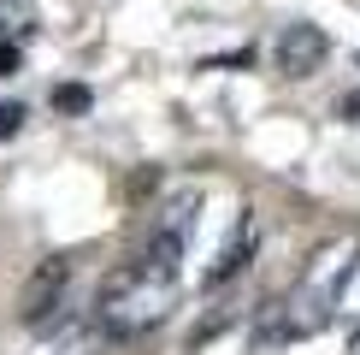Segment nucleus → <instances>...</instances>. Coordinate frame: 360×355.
I'll list each match as a JSON object with an SVG mask.
<instances>
[{
    "instance_id": "1",
    "label": "nucleus",
    "mask_w": 360,
    "mask_h": 355,
    "mask_svg": "<svg viewBox=\"0 0 360 355\" xmlns=\"http://www.w3.org/2000/svg\"><path fill=\"white\" fill-rule=\"evenodd\" d=\"M177 296H184V273L177 255L166 249H142L136 261L112 266L95 290V325L101 337H148L154 325H166L177 314Z\"/></svg>"
},
{
    "instance_id": "2",
    "label": "nucleus",
    "mask_w": 360,
    "mask_h": 355,
    "mask_svg": "<svg viewBox=\"0 0 360 355\" xmlns=\"http://www.w3.org/2000/svg\"><path fill=\"white\" fill-rule=\"evenodd\" d=\"M354 249H360L354 237H337V243L313 249L302 278H295L278 302H266L260 332H254V349H283V344H295V337L325 332V325H331V308H337V285H342V273H349Z\"/></svg>"
},
{
    "instance_id": "3",
    "label": "nucleus",
    "mask_w": 360,
    "mask_h": 355,
    "mask_svg": "<svg viewBox=\"0 0 360 355\" xmlns=\"http://www.w3.org/2000/svg\"><path fill=\"white\" fill-rule=\"evenodd\" d=\"M65 290H71V261L65 255L36 261V273L24 278V296H18V320L30 332H48L59 320V308H65Z\"/></svg>"
},
{
    "instance_id": "4",
    "label": "nucleus",
    "mask_w": 360,
    "mask_h": 355,
    "mask_svg": "<svg viewBox=\"0 0 360 355\" xmlns=\"http://www.w3.org/2000/svg\"><path fill=\"white\" fill-rule=\"evenodd\" d=\"M325 54H331V36L319 24H283L272 42V59H278L283 77H313L325 66Z\"/></svg>"
},
{
    "instance_id": "5",
    "label": "nucleus",
    "mask_w": 360,
    "mask_h": 355,
    "mask_svg": "<svg viewBox=\"0 0 360 355\" xmlns=\"http://www.w3.org/2000/svg\"><path fill=\"white\" fill-rule=\"evenodd\" d=\"M195 219H201V196H195V189H184L177 201H166V207H160L148 249H166V255H177V261H184V249H189V237H195Z\"/></svg>"
},
{
    "instance_id": "6",
    "label": "nucleus",
    "mask_w": 360,
    "mask_h": 355,
    "mask_svg": "<svg viewBox=\"0 0 360 355\" xmlns=\"http://www.w3.org/2000/svg\"><path fill=\"white\" fill-rule=\"evenodd\" d=\"M254 243H260V225H254V213H243V219H236V243H231V249H219V261L207 266V290H219L224 278L243 273L248 255H254Z\"/></svg>"
},
{
    "instance_id": "7",
    "label": "nucleus",
    "mask_w": 360,
    "mask_h": 355,
    "mask_svg": "<svg viewBox=\"0 0 360 355\" xmlns=\"http://www.w3.org/2000/svg\"><path fill=\"white\" fill-rule=\"evenodd\" d=\"M36 355H101V325H77V320L59 325V320H53Z\"/></svg>"
},
{
    "instance_id": "8",
    "label": "nucleus",
    "mask_w": 360,
    "mask_h": 355,
    "mask_svg": "<svg viewBox=\"0 0 360 355\" xmlns=\"http://www.w3.org/2000/svg\"><path fill=\"white\" fill-rule=\"evenodd\" d=\"M36 24H41L36 0H0V42H24V36H36Z\"/></svg>"
},
{
    "instance_id": "9",
    "label": "nucleus",
    "mask_w": 360,
    "mask_h": 355,
    "mask_svg": "<svg viewBox=\"0 0 360 355\" xmlns=\"http://www.w3.org/2000/svg\"><path fill=\"white\" fill-rule=\"evenodd\" d=\"M331 320H349V325H360V249H354L349 273H342V285H337V308H331Z\"/></svg>"
},
{
    "instance_id": "10",
    "label": "nucleus",
    "mask_w": 360,
    "mask_h": 355,
    "mask_svg": "<svg viewBox=\"0 0 360 355\" xmlns=\"http://www.w3.org/2000/svg\"><path fill=\"white\" fill-rule=\"evenodd\" d=\"M89 101H95V95H89L83 83H59V89H53V107H59V113H89Z\"/></svg>"
},
{
    "instance_id": "11",
    "label": "nucleus",
    "mask_w": 360,
    "mask_h": 355,
    "mask_svg": "<svg viewBox=\"0 0 360 355\" xmlns=\"http://www.w3.org/2000/svg\"><path fill=\"white\" fill-rule=\"evenodd\" d=\"M24 107H18V101H0V142H6V137H18V130H24Z\"/></svg>"
},
{
    "instance_id": "12",
    "label": "nucleus",
    "mask_w": 360,
    "mask_h": 355,
    "mask_svg": "<svg viewBox=\"0 0 360 355\" xmlns=\"http://www.w3.org/2000/svg\"><path fill=\"white\" fill-rule=\"evenodd\" d=\"M24 66V42H0V77H18Z\"/></svg>"
},
{
    "instance_id": "13",
    "label": "nucleus",
    "mask_w": 360,
    "mask_h": 355,
    "mask_svg": "<svg viewBox=\"0 0 360 355\" xmlns=\"http://www.w3.org/2000/svg\"><path fill=\"white\" fill-rule=\"evenodd\" d=\"M342 118H360V89H354L349 101H342Z\"/></svg>"
},
{
    "instance_id": "14",
    "label": "nucleus",
    "mask_w": 360,
    "mask_h": 355,
    "mask_svg": "<svg viewBox=\"0 0 360 355\" xmlns=\"http://www.w3.org/2000/svg\"><path fill=\"white\" fill-rule=\"evenodd\" d=\"M349 355H360V332H354V349H349Z\"/></svg>"
}]
</instances>
